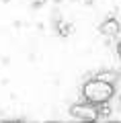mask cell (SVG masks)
I'll list each match as a JSON object with an SVG mask.
<instances>
[{
	"label": "cell",
	"mask_w": 121,
	"mask_h": 123,
	"mask_svg": "<svg viewBox=\"0 0 121 123\" xmlns=\"http://www.w3.org/2000/svg\"><path fill=\"white\" fill-rule=\"evenodd\" d=\"M115 94V84L105 82V80L92 78L88 80L82 86V97L86 103H92V105H103V103H109Z\"/></svg>",
	"instance_id": "1"
},
{
	"label": "cell",
	"mask_w": 121,
	"mask_h": 123,
	"mask_svg": "<svg viewBox=\"0 0 121 123\" xmlns=\"http://www.w3.org/2000/svg\"><path fill=\"white\" fill-rule=\"evenodd\" d=\"M70 115L80 121H96L99 119V111H96V105L92 103H76V105L70 107Z\"/></svg>",
	"instance_id": "2"
},
{
	"label": "cell",
	"mask_w": 121,
	"mask_h": 123,
	"mask_svg": "<svg viewBox=\"0 0 121 123\" xmlns=\"http://www.w3.org/2000/svg\"><path fill=\"white\" fill-rule=\"evenodd\" d=\"M121 31V23L117 21L115 17H107L103 21V25H101V33L103 35H109V37H117Z\"/></svg>",
	"instance_id": "3"
},
{
	"label": "cell",
	"mask_w": 121,
	"mask_h": 123,
	"mask_svg": "<svg viewBox=\"0 0 121 123\" xmlns=\"http://www.w3.org/2000/svg\"><path fill=\"white\" fill-rule=\"evenodd\" d=\"M56 31H57V35L64 39V37H68L70 33H72V25L66 23V21H57V23H56Z\"/></svg>",
	"instance_id": "4"
},
{
	"label": "cell",
	"mask_w": 121,
	"mask_h": 123,
	"mask_svg": "<svg viewBox=\"0 0 121 123\" xmlns=\"http://www.w3.org/2000/svg\"><path fill=\"white\" fill-rule=\"evenodd\" d=\"M96 78H99V80H105V82H111V84H115L117 74H115L113 70H103V72H99V74H96Z\"/></svg>",
	"instance_id": "5"
},
{
	"label": "cell",
	"mask_w": 121,
	"mask_h": 123,
	"mask_svg": "<svg viewBox=\"0 0 121 123\" xmlns=\"http://www.w3.org/2000/svg\"><path fill=\"white\" fill-rule=\"evenodd\" d=\"M96 111H99V119H107V117H111V107H109L107 103H103V105H96Z\"/></svg>",
	"instance_id": "6"
},
{
	"label": "cell",
	"mask_w": 121,
	"mask_h": 123,
	"mask_svg": "<svg viewBox=\"0 0 121 123\" xmlns=\"http://www.w3.org/2000/svg\"><path fill=\"white\" fill-rule=\"evenodd\" d=\"M43 4H47V0H33V8H41Z\"/></svg>",
	"instance_id": "7"
},
{
	"label": "cell",
	"mask_w": 121,
	"mask_h": 123,
	"mask_svg": "<svg viewBox=\"0 0 121 123\" xmlns=\"http://www.w3.org/2000/svg\"><path fill=\"white\" fill-rule=\"evenodd\" d=\"M117 53H119V60H121V43L117 45Z\"/></svg>",
	"instance_id": "8"
},
{
	"label": "cell",
	"mask_w": 121,
	"mask_h": 123,
	"mask_svg": "<svg viewBox=\"0 0 121 123\" xmlns=\"http://www.w3.org/2000/svg\"><path fill=\"white\" fill-rule=\"evenodd\" d=\"M92 2H95V0H84V4H92Z\"/></svg>",
	"instance_id": "9"
},
{
	"label": "cell",
	"mask_w": 121,
	"mask_h": 123,
	"mask_svg": "<svg viewBox=\"0 0 121 123\" xmlns=\"http://www.w3.org/2000/svg\"><path fill=\"white\" fill-rule=\"evenodd\" d=\"M4 2H8V0H4Z\"/></svg>",
	"instance_id": "10"
}]
</instances>
